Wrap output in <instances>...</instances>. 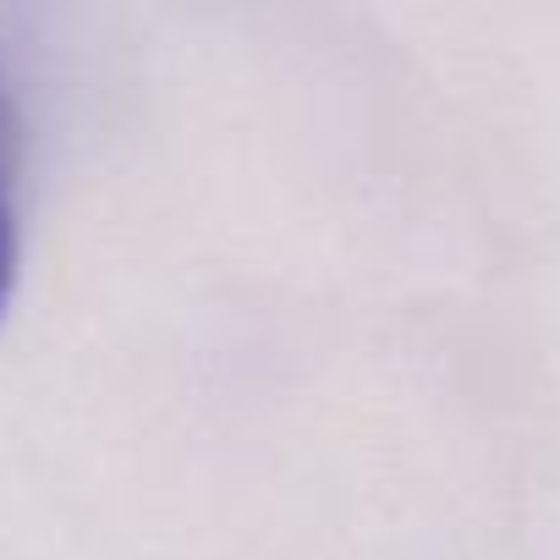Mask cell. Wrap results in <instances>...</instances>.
Segmentation results:
<instances>
[{"label":"cell","instance_id":"1","mask_svg":"<svg viewBox=\"0 0 560 560\" xmlns=\"http://www.w3.org/2000/svg\"><path fill=\"white\" fill-rule=\"evenodd\" d=\"M18 171H23V110L12 100L7 67H0V319H7V308L18 298V269H23Z\"/></svg>","mask_w":560,"mask_h":560}]
</instances>
